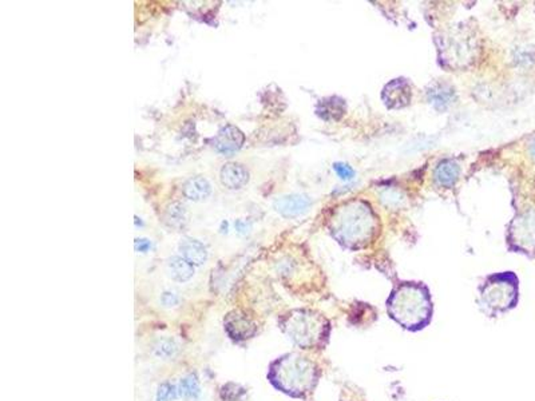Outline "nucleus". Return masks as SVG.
Instances as JSON below:
<instances>
[{
  "label": "nucleus",
  "mask_w": 535,
  "mask_h": 401,
  "mask_svg": "<svg viewBox=\"0 0 535 401\" xmlns=\"http://www.w3.org/2000/svg\"><path fill=\"white\" fill-rule=\"evenodd\" d=\"M134 247H135V250L138 253H146L152 248V242L149 239H145V238H137Z\"/></svg>",
  "instance_id": "25"
},
{
  "label": "nucleus",
  "mask_w": 535,
  "mask_h": 401,
  "mask_svg": "<svg viewBox=\"0 0 535 401\" xmlns=\"http://www.w3.org/2000/svg\"><path fill=\"white\" fill-rule=\"evenodd\" d=\"M332 167L333 170H334V173L339 176L340 179H343L345 182L352 181L354 177H355V170H354L351 166L348 165V164H344V162H336V164H333Z\"/></svg>",
  "instance_id": "22"
},
{
  "label": "nucleus",
  "mask_w": 535,
  "mask_h": 401,
  "mask_svg": "<svg viewBox=\"0 0 535 401\" xmlns=\"http://www.w3.org/2000/svg\"><path fill=\"white\" fill-rule=\"evenodd\" d=\"M165 220H167L169 226H173V227L182 226L184 222L186 221L185 208L181 203H173L171 206H169V209L167 210Z\"/></svg>",
  "instance_id": "19"
},
{
  "label": "nucleus",
  "mask_w": 535,
  "mask_h": 401,
  "mask_svg": "<svg viewBox=\"0 0 535 401\" xmlns=\"http://www.w3.org/2000/svg\"><path fill=\"white\" fill-rule=\"evenodd\" d=\"M507 247L514 253L535 257V209L518 213L507 226Z\"/></svg>",
  "instance_id": "7"
},
{
  "label": "nucleus",
  "mask_w": 535,
  "mask_h": 401,
  "mask_svg": "<svg viewBox=\"0 0 535 401\" xmlns=\"http://www.w3.org/2000/svg\"><path fill=\"white\" fill-rule=\"evenodd\" d=\"M210 183L203 177L191 178L184 185V196L191 200H206L210 196Z\"/></svg>",
  "instance_id": "16"
},
{
  "label": "nucleus",
  "mask_w": 535,
  "mask_h": 401,
  "mask_svg": "<svg viewBox=\"0 0 535 401\" xmlns=\"http://www.w3.org/2000/svg\"><path fill=\"white\" fill-rule=\"evenodd\" d=\"M530 150H531V155H533V158L535 159V138L534 141L531 142V147H530Z\"/></svg>",
  "instance_id": "26"
},
{
  "label": "nucleus",
  "mask_w": 535,
  "mask_h": 401,
  "mask_svg": "<svg viewBox=\"0 0 535 401\" xmlns=\"http://www.w3.org/2000/svg\"><path fill=\"white\" fill-rule=\"evenodd\" d=\"M179 395V390L169 384V383H164L158 387L157 390V395H155V401H171L174 400Z\"/></svg>",
  "instance_id": "21"
},
{
  "label": "nucleus",
  "mask_w": 535,
  "mask_h": 401,
  "mask_svg": "<svg viewBox=\"0 0 535 401\" xmlns=\"http://www.w3.org/2000/svg\"><path fill=\"white\" fill-rule=\"evenodd\" d=\"M347 110L344 99L339 96H330L320 101L316 106V114L324 120H339L343 118Z\"/></svg>",
  "instance_id": "14"
},
{
  "label": "nucleus",
  "mask_w": 535,
  "mask_h": 401,
  "mask_svg": "<svg viewBox=\"0 0 535 401\" xmlns=\"http://www.w3.org/2000/svg\"><path fill=\"white\" fill-rule=\"evenodd\" d=\"M221 182L227 189L237 190L244 188L249 181V173L244 166L238 164H226L220 173Z\"/></svg>",
  "instance_id": "13"
},
{
  "label": "nucleus",
  "mask_w": 535,
  "mask_h": 401,
  "mask_svg": "<svg viewBox=\"0 0 535 401\" xmlns=\"http://www.w3.org/2000/svg\"><path fill=\"white\" fill-rule=\"evenodd\" d=\"M177 390H179V396L186 399V400L197 399L200 396V393H201L200 383H198V380H197V378L194 375H189V376L182 378L179 381Z\"/></svg>",
  "instance_id": "18"
},
{
  "label": "nucleus",
  "mask_w": 535,
  "mask_h": 401,
  "mask_svg": "<svg viewBox=\"0 0 535 401\" xmlns=\"http://www.w3.org/2000/svg\"><path fill=\"white\" fill-rule=\"evenodd\" d=\"M333 239L342 248L357 252L368 248L379 236V217L367 200H349L333 209L328 220Z\"/></svg>",
  "instance_id": "1"
},
{
  "label": "nucleus",
  "mask_w": 535,
  "mask_h": 401,
  "mask_svg": "<svg viewBox=\"0 0 535 401\" xmlns=\"http://www.w3.org/2000/svg\"><path fill=\"white\" fill-rule=\"evenodd\" d=\"M177 352H179V345L176 344L174 340H170V339L159 340L154 346L155 356L161 357V358L174 357Z\"/></svg>",
  "instance_id": "20"
},
{
  "label": "nucleus",
  "mask_w": 535,
  "mask_h": 401,
  "mask_svg": "<svg viewBox=\"0 0 535 401\" xmlns=\"http://www.w3.org/2000/svg\"><path fill=\"white\" fill-rule=\"evenodd\" d=\"M245 141L242 131L236 126L227 125L217 132L214 138V147L221 154H233L238 152Z\"/></svg>",
  "instance_id": "11"
},
{
  "label": "nucleus",
  "mask_w": 535,
  "mask_h": 401,
  "mask_svg": "<svg viewBox=\"0 0 535 401\" xmlns=\"http://www.w3.org/2000/svg\"><path fill=\"white\" fill-rule=\"evenodd\" d=\"M320 378V366L313 360L298 354L280 357L272 366L269 375L277 390L300 399L310 396L317 387Z\"/></svg>",
  "instance_id": "3"
},
{
  "label": "nucleus",
  "mask_w": 535,
  "mask_h": 401,
  "mask_svg": "<svg viewBox=\"0 0 535 401\" xmlns=\"http://www.w3.org/2000/svg\"><path fill=\"white\" fill-rule=\"evenodd\" d=\"M281 329L288 339L305 351L325 349L332 327L322 313L312 309H296L281 321Z\"/></svg>",
  "instance_id": "4"
},
{
  "label": "nucleus",
  "mask_w": 535,
  "mask_h": 401,
  "mask_svg": "<svg viewBox=\"0 0 535 401\" xmlns=\"http://www.w3.org/2000/svg\"><path fill=\"white\" fill-rule=\"evenodd\" d=\"M167 271L174 281L186 283L194 274V266L182 257H171L167 261Z\"/></svg>",
  "instance_id": "17"
},
{
  "label": "nucleus",
  "mask_w": 535,
  "mask_h": 401,
  "mask_svg": "<svg viewBox=\"0 0 535 401\" xmlns=\"http://www.w3.org/2000/svg\"><path fill=\"white\" fill-rule=\"evenodd\" d=\"M459 176H461V166L456 162V159H452V158L441 159L434 170V181L437 182V185L446 189L452 188L459 179Z\"/></svg>",
  "instance_id": "12"
},
{
  "label": "nucleus",
  "mask_w": 535,
  "mask_h": 401,
  "mask_svg": "<svg viewBox=\"0 0 535 401\" xmlns=\"http://www.w3.org/2000/svg\"><path fill=\"white\" fill-rule=\"evenodd\" d=\"M385 305L388 316L405 331H423L432 321L434 303L426 283L417 281L396 283Z\"/></svg>",
  "instance_id": "2"
},
{
  "label": "nucleus",
  "mask_w": 535,
  "mask_h": 401,
  "mask_svg": "<svg viewBox=\"0 0 535 401\" xmlns=\"http://www.w3.org/2000/svg\"><path fill=\"white\" fill-rule=\"evenodd\" d=\"M426 95H427L428 103L440 113L447 111L458 99L454 86L444 82L429 84Z\"/></svg>",
  "instance_id": "10"
},
{
  "label": "nucleus",
  "mask_w": 535,
  "mask_h": 401,
  "mask_svg": "<svg viewBox=\"0 0 535 401\" xmlns=\"http://www.w3.org/2000/svg\"><path fill=\"white\" fill-rule=\"evenodd\" d=\"M381 101L388 110H400L410 106L412 101V87L405 78L393 79L384 86Z\"/></svg>",
  "instance_id": "8"
},
{
  "label": "nucleus",
  "mask_w": 535,
  "mask_h": 401,
  "mask_svg": "<svg viewBox=\"0 0 535 401\" xmlns=\"http://www.w3.org/2000/svg\"><path fill=\"white\" fill-rule=\"evenodd\" d=\"M161 301L167 307H176L179 304V297L171 292H165L161 297Z\"/></svg>",
  "instance_id": "24"
},
{
  "label": "nucleus",
  "mask_w": 535,
  "mask_h": 401,
  "mask_svg": "<svg viewBox=\"0 0 535 401\" xmlns=\"http://www.w3.org/2000/svg\"><path fill=\"white\" fill-rule=\"evenodd\" d=\"M312 200L305 194H288L274 200L276 212L284 218H296L310 210Z\"/></svg>",
  "instance_id": "9"
},
{
  "label": "nucleus",
  "mask_w": 535,
  "mask_h": 401,
  "mask_svg": "<svg viewBox=\"0 0 535 401\" xmlns=\"http://www.w3.org/2000/svg\"><path fill=\"white\" fill-rule=\"evenodd\" d=\"M244 393V390L238 388L237 385H232V390H229V385H226L223 390V399L224 401H241Z\"/></svg>",
  "instance_id": "23"
},
{
  "label": "nucleus",
  "mask_w": 535,
  "mask_h": 401,
  "mask_svg": "<svg viewBox=\"0 0 535 401\" xmlns=\"http://www.w3.org/2000/svg\"><path fill=\"white\" fill-rule=\"evenodd\" d=\"M519 301V280L514 271L494 273L478 288V307L488 317H500Z\"/></svg>",
  "instance_id": "5"
},
{
  "label": "nucleus",
  "mask_w": 535,
  "mask_h": 401,
  "mask_svg": "<svg viewBox=\"0 0 535 401\" xmlns=\"http://www.w3.org/2000/svg\"><path fill=\"white\" fill-rule=\"evenodd\" d=\"M440 66L450 70H463L474 63L478 54V38L471 26L459 23L441 31L435 38Z\"/></svg>",
  "instance_id": "6"
},
{
  "label": "nucleus",
  "mask_w": 535,
  "mask_h": 401,
  "mask_svg": "<svg viewBox=\"0 0 535 401\" xmlns=\"http://www.w3.org/2000/svg\"><path fill=\"white\" fill-rule=\"evenodd\" d=\"M182 259L191 262L193 266H200L208 260V252L203 244L197 239L186 238L179 244Z\"/></svg>",
  "instance_id": "15"
}]
</instances>
